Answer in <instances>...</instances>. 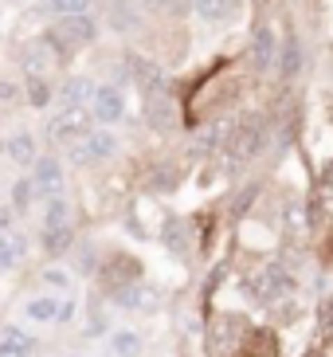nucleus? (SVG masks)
I'll list each match as a JSON object with an SVG mask.
<instances>
[{"mask_svg":"<svg viewBox=\"0 0 333 357\" xmlns=\"http://www.w3.org/2000/svg\"><path fill=\"white\" fill-rule=\"evenodd\" d=\"M20 63L28 71V79H43L55 67V43L52 40H31L20 47Z\"/></svg>","mask_w":333,"mask_h":357,"instance_id":"20e7f679","label":"nucleus"},{"mask_svg":"<svg viewBox=\"0 0 333 357\" xmlns=\"http://www.w3.org/2000/svg\"><path fill=\"white\" fill-rule=\"evenodd\" d=\"M36 189H43L47 197H59V189H63V165L55 158H40L36 161Z\"/></svg>","mask_w":333,"mask_h":357,"instance_id":"1a4fd4ad","label":"nucleus"},{"mask_svg":"<svg viewBox=\"0 0 333 357\" xmlns=\"http://www.w3.org/2000/svg\"><path fill=\"white\" fill-rule=\"evenodd\" d=\"M52 8L59 12V16H83V12L91 8V0H52Z\"/></svg>","mask_w":333,"mask_h":357,"instance_id":"393cba45","label":"nucleus"},{"mask_svg":"<svg viewBox=\"0 0 333 357\" xmlns=\"http://www.w3.org/2000/svg\"><path fill=\"white\" fill-rule=\"evenodd\" d=\"M118 303H122V306H134V310H153V306H157V291H153V287L134 283V287H125V291L118 294Z\"/></svg>","mask_w":333,"mask_h":357,"instance_id":"ddd939ff","label":"nucleus"},{"mask_svg":"<svg viewBox=\"0 0 333 357\" xmlns=\"http://www.w3.org/2000/svg\"><path fill=\"white\" fill-rule=\"evenodd\" d=\"M0 357H31L28 349H8V346H0Z\"/></svg>","mask_w":333,"mask_h":357,"instance_id":"473e14b6","label":"nucleus"},{"mask_svg":"<svg viewBox=\"0 0 333 357\" xmlns=\"http://www.w3.org/2000/svg\"><path fill=\"white\" fill-rule=\"evenodd\" d=\"M110 354L114 357H141V334H134V330H118V334L110 337Z\"/></svg>","mask_w":333,"mask_h":357,"instance_id":"2eb2a0df","label":"nucleus"},{"mask_svg":"<svg viewBox=\"0 0 333 357\" xmlns=\"http://www.w3.org/2000/svg\"><path fill=\"white\" fill-rule=\"evenodd\" d=\"M298 67H302V52H298V40H286V47H282V75L291 79V75H298Z\"/></svg>","mask_w":333,"mask_h":357,"instance_id":"aec40b11","label":"nucleus"},{"mask_svg":"<svg viewBox=\"0 0 333 357\" xmlns=\"http://www.w3.org/2000/svg\"><path fill=\"white\" fill-rule=\"evenodd\" d=\"M59 310H63V303H59V298H52V294H43V298H31L24 314H28L31 322H59Z\"/></svg>","mask_w":333,"mask_h":357,"instance_id":"4468645a","label":"nucleus"},{"mask_svg":"<svg viewBox=\"0 0 333 357\" xmlns=\"http://www.w3.org/2000/svg\"><path fill=\"white\" fill-rule=\"evenodd\" d=\"M91 110H94V122H106V126H114L118 118L125 114L122 91H118V86H98V95H94Z\"/></svg>","mask_w":333,"mask_h":357,"instance_id":"39448f33","label":"nucleus"},{"mask_svg":"<svg viewBox=\"0 0 333 357\" xmlns=\"http://www.w3.org/2000/svg\"><path fill=\"white\" fill-rule=\"evenodd\" d=\"M52 228H71V212L59 197H52V204H47V231Z\"/></svg>","mask_w":333,"mask_h":357,"instance_id":"412c9836","label":"nucleus"},{"mask_svg":"<svg viewBox=\"0 0 333 357\" xmlns=\"http://www.w3.org/2000/svg\"><path fill=\"white\" fill-rule=\"evenodd\" d=\"M4 153H8V161H16V165H36V161H40V153H36V137L24 134V130L4 142Z\"/></svg>","mask_w":333,"mask_h":357,"instance_id":"9b49d317","label":"nucleus"},{"mask_svg":"<svg viewBox=\"0 0 333 357\" xmlns=\"http://www.w3.org/2000/svg\"><path fill=\"white\" fill-rule=\"evenodd\" d=\"M318 337H322L325 346H333V298L318 306Z\"/></svg>","mask_w":333,"mask_h":357,"instance_id":"4be33fe9","label":"nucleus"},{"mask_svg":"<svg viewBox=\"0 0 333 357\" xmlns=\"http://www.w3.org/2000/svg\"><path fill=\"white\" fill-rule=\"evenodd\" d=\"M240 4L243 0H196V16L208 24H228V20H235Z\"/></svg>","mask_w":333,"mask_h":357,"instance_id":"9d476101","label":"nucleus"},{"mask_svg":"<svg viewBox=\"0 0 333 357\" xmlns=\"http://www.w3.org/2000/svg\"><path fill=\"white\" fill-rule=\"evenodd\" d=\"M47 40H52L59 52H79V47H86V43L94 40V20L86 12L83 16H63L52 32H47Z\"/></svg>","mask_w":333,"mask_h":357,"instance_id":"f03ea898","label":"nucleus"},{"mask_svg":"<svg viewBox=\"0 0 333 357\" xmlns=\"http://www.w3.org/2000/svg\"><path fill=\"white\" fill-rule=\"evenodd\" d=\"M4 231H12V212L8 208H0V236H4Z\"/></svg>","mask_w":333,"mask_h":357,"instance_id":"2f4dec72","label":"nucleus"},{"mask_svg":"<svg viewBox=\"0 0 333 357\" xmlns=\"http://www.w3.org/2000/svg\"><path fill=\"white\" fill-rule=\"evenodd\" d=\"M31 200H36V181H16L12 185V208H28Z\"/></svg>","mask_w":333,"mask_h":357,"instance_id":"5701e85b","label":"nucleus"},{"mask_svg":"<svg viewBox=\"0 0 333 357\" xmlns=\"http://www.w3.org/2000/svg\"><path fill=\"white\" fill-rule=\"evenodd\" d=\"M274 55H279V36L271 28H259L251 36V63H255V71H271Z\"/></svg>","mask_w":333,"mask_h":357,"instance_id":"423d86ee","label":"nucleus"},{"mask_svg":"<svg viewBox=\"0 0 333 357\" xmlns=\"http://www.w3.org/2000/svg\"><path fill=\"white\" fill-rule=\"evenodd\" d=\"M75 263H79V271H83V275H91L94 267H98V259H94V248H83V252L75 255Z\"/></svg>","mask_w":333,"mask_h":357,"instance_id":"c85d7f7f","label":"nucleus"},{"mask_svg":"<svg viewBox=\"0 0 333 357\" xmlns=\"http://www.w3.org/2000/svg\"><path fill=\"white\" fill-rule=\"evenodd\" d=\"M0 142H4V137H0Z\"/></svg>","mask_w":333,"mask_h":357,"instance_id":"c9c22d12","label":"nucleus"},{"mask_svg":"<svg viewBox=\"0 0 333 357\" xmlns=\"http://www.w3.org/2000/svg\"><path fill=\"white\" fill-rule=\"evenodd\" d=\"M106 357H114V354H106Z\"/></svg>","mask_w":333,"mask_h":357,"instance_id":"f704fd0d","label":"nucleus"},{"mask_svg":"<svg viewBox=\"0 0 333 357\" xmlns=\"http://www.w3.org/2000/svg\"><path fill=\"white\" fill-rule=\"evenodd\" d=\"M141 4H146L149 12H165V8H177L173 0H141Z\"/></svg>","mask_w":333,"mask_h":357,"instance_id":"7c9ffc66","label":"nucleus"},{"mask_svg":"<svg viewBox=\"0 0 333 357\" xmlns=\"http://www.w3.org/2000/svg\"><path fill=\"white\" fill-rule=\"evenodd\" d=\"M134 79H137V86H141L146 95H161V86H165V79H161L157 63H137L134 67Z\"/></svg>","mask_w":333,"mask_h":357,"instance_id":"f3484780","label":"nucleus"},{"mask_svg":"<svg viewBox=\"0 0 333 357\" xmlns=\"http://www.w3.org/2000/svg\"><path fill=\"white\" fill-rule=\"evenodd\" d=\"M28 102L31 106H43V102H47V83H43V79H31V86H28Z\"/></svg>","mask_w":333,"mask_h":357,"instance_id":"cd10ccee","label":"nucleus"},{"mask_svg":"<svg viewBox=\"0 0 333 357\" xmlns=\"http://www.w3.org/2000/svg\"><path fill=\"white\" fill-rule=\"evenodd\" d=\"M0 346H8V349H28V354H36V337L24 334V330H16V326H8V330L0 334Z\"/></svg>","mask_w":333,"mask_h":357,"instance_id":"6ab92c4d","label":"nucleus"},{"mask_svg":"<svg viewBox=\"0 0 333 357\" xmlns=\"http://www.w3.org/2000/svg\"><path fill=\"white\" fill-rule=\"evenodd\" d=\"M24 252H28V240H24L20 231H4V236H0V271L16 267V263L24 259Z\"/></svg>","mask_w":333,"mask_h":357,"instance_id":"f8f14e48","label":"nucleus"},{"mask_svg":"<svg viewBox=\"0 0 333 357\" xmlns=\"http://www.w3.org/2000/svg\"><path fill=\"white\" fill-rule=\"evenodd\" d=\"M114 149H118V142H114L110 130H91L79 146H71V161H79V165H94V161H106Z\"/></svg>","mask_w":333,"mask_h":357,"instance_id":"7ed1b4c3","label":"nucleus"},{"mask_svg":"<svg viewBox=\"0 0 333 357\" xmlns=\"http://www.w3.org/2000/svg\"><path fill=\"white\" fill-rule=\"evenodd\" d=\"M20 98V86L16 83H0V102H16Z\"/></svg>","mask_w":333,"mask_h":357,"instance_id":"c756f323","label":"nucleus"},{"mask_svg":"<svg viewBox=\"0 0 333 357\" xmlns=\"http://www.w3.org/2000/svg\"><path fill=\"white\" fill-rule=\"evenodd\" d=\"M165 243H169V248H173V252H177V255H185V252H188V240H185V224H180V220H173V224H169V231H165Z\"/></svg>","mask_w":333,"mask_h":357,"instance_id":"b1692460","label":"nucleus"},{"mask_svg":"<svg viewBox=\"0 0 333 357\" xmlns=\"http://www.w3.org/2000/svg\"><path fill=\"white\" fill-rule=\"evenodd\" d=\"M263 137H267V130H263L259 122H247V126H240L235 137H231V153H235L240 161L255 158V153L263 149Z\"/></svg>","mask_w":333,"mask_h":357,"instance_id":"0eeeda50","label":"nucleus"},{"mask_svg":"<svg viewBox=\"0 0 333 357\" xmlns=\"http://www.w3.org/2000/svg\"><path fill=\"white\" fill-rule=\"evenodd\" d=\"M43 283H47V287H59V291H63V287H71V275L52 263V267H43Z\"/></svg>","mask_w":333,"mask_h":357,"instance_id":"bb28decb","label":"nucleus"},{"mask_svg":"<svg viewBox=\"0 0 333 357\" xmlns=\"http://www.w3.org/2000/svg\"><path fill=\"white\" fill-rule=\"evenodd\" d=\"M146 118L153 122L157 130H169V122H173V110H169V98H165V95H149V98H146Z\"/></svg>","mask_w":333,"mask_h":357,"instance_id":"dca6fc26","label":"nucleus"},{"mask_svg":"<svg viewBox=\"0 0 333 357\" xmlns=\"http://www.w3.org/2000/svg\"><path fill=\"white\" fill-rule=\"evenodd\" d=\"M91 130H94V110H86V106H63L47 122V137L59 142V146H79Z\"/></svg>","mask_w":333,"mask_h":357,"instance_id":"f257e3e1","label":"nucleus"},{"mask_svg":"<svg viewBox=\"0 0 333 357\" xmlns=\"http://www.w3.org/2000/svg\"><path fill=\"white\" fill-rule=\"evenodd\" d=\"M43 248H47V255H63L67 248H71V228H52V231H43Z\"/></svg>","mask_w":333,"mask_h":357,"instance_id":"a211bd4d","label":"nucleus"},{"mask_svg":"<svg viewBox=\"0 0 333 357\" xmlns=\"http://www.w3.org/2000/svg\"><path fill=\"white\" fill-rule=\"evenodd\" d=\"M173 185H177V169L161 165V169H157V173H153V189H157V192H169V189H173Z\"/></svg>","mask_w":333,"mask_h":357,"instance_id":"a878e982","label":"nucleus"},{"mask_svg":"<svg viewBox=\"0 0 333 357\" xmlns=\"http://www.w3.org/2000/svg\"><path fill=\"white\" fill-rule=\"evenodd\" d=\"M12 4H24V0H12Z\"/></svg>","mask_w":333,"mask_h":357,"instance_id":"72a5a7b5","label":"nucleus"},{"mask_svg":"<svg viewBox=\"0 0 333 357\" xmlns=\"http://www.w3.org/2000/svg\"><path fill=\"white\" fill-rule=\"evenodd\" d=\"M94 95H98V86H94L86 75H75V79H67V83H63L59 102L63 106H86V102H94Z\"/></svg>","mask_w":333,"mask_h":357,"instance_id":"6e6552de","label":"nucleus"}]
</instances>
